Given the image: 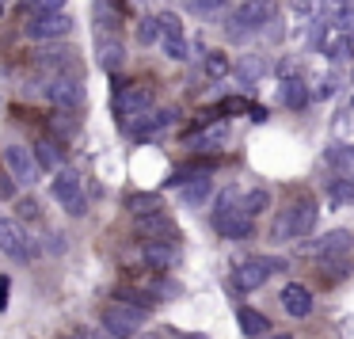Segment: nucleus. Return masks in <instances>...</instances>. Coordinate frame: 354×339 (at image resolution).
Masks as SVG:
<instances>
[{
    "instance_id": "nucleus-1",
    "label": "nucleus",
    "mask_w": 354,
    "mask_h": 339,
    "mask_svg": "<svg viewBox=\"0 0 354 339\" xmlns=\"http://www.w3.org/2000/svg\"><path fill=\"white\" fill-rule=\"evenodd\" d=\"M316 221H320V202H316V194L301 191V194H293V199L282 206V214L274 217V225H270V240H274V244L305 240L308 232L316 229Z\"/></svg>"
},
{
    "instance_id": "nucleus-2",
    "label": "nucleus",
    "mask_w": 354,
    "mask_h": 339,
    "mask_svg": "<svg viewBox=\"0 0 354 339\" xmlns=\"http://www.w3.org/2000/svg\"><path fill=\"white\" fill-rule=\"evenodd\" d=\"M305 252L313 255L320 267H331L339 275V271H351V255H354V232L351 229H331L324 232V237H316L313 244H305Z\"/></svg>"
},
{
    "instance_id": "nucleus-3",
    "label": "nucleus",
    "mask_w": 354,
    "mask_h": 339,
    "mask_svg": "<svg viewBox=\"0 0 354 339\" xmlns=\"http://www.w3.org/2000/svg\"><path fill=\"white\" fill-rule=\"evenodd\" d=\"M270 19H274V4H270V0H244L240 8L229 12L225 35H229L232 42H244V39H252V35H259Z\"/></svg>"
},
{
    "instance_id": "nucleus-4",
    "label": "nucleus",
    "mask_w": 354,
    "mask_h": 339,
    "mask_svg": "<svg viewBox=\"0 0 354 339\" xmlns=\"http://www.w3.org/2000/svg\"><path fill=\"white\" fill-rule=\"evenodd\" d=\"M153 103H156V88L149 84V80H122L118 92H115V115L130 126L133 118L149 115Z\"/></svg>"
},
{
    "instance_id": "nucleus-5",
    "label": "nucleus",
    "mask_w": 354,
    "mask_h": 339,
    "mask_svg": "<svg viewBox=\"0 0 354 339\" xmlns=\"http://www.w3.org/2000/svg\"><path fill=\"white\" fill-rule=\"evenodd\" d=\"M145 309H138V305H130V301H107L103 305V313H100V320H103V331H111L115 339H133L141 328H145Z\"/></svg>"
},
{
    "instance_id": "nucleus-6",
    "label": "nucleus",
    "mask_w": 354,
    "mask_h": 339,
    "mask_svg": "<svg viewBox=\"0 0 354 339\" xmlns=\"http://www.w3.org/2000/svg\"><path fill=\"white\" fill-rule=\"evenodd\" d=\"M50 194L69 210L73 217H84L88 214V199H84V179H80L77 168H57L54 172V183H50Z\"/></svg>"
},
{
    "instance_id": "nucleus-7",
    "label": "nucleus",
    "mask_w": 354,
    "mask_h": 339,
    "mask_svg": "<svg viewBox=\"0 0 354 339\" xmlns=\"http://www.w3.org/2000/svg\"><path fill=\"white\" fill-rule=\"evenodd\" d=\"M282 267H286V259H278V255H252V259L236 263L232 282H236L240 290H259V286L267 282V278H274Z\"/></svg>"
},
{
    "instance_id": "nucleus-8",
    "label": "nucleus",
    "mask_w": 354,
    "mask_h": 339,
    "mask_svg": "<svg viewBox=\"0 0 354 339\" xmlns=\"http://www.w3.org/2000/svg\"><path fill=\"white\" fill-rule=\"evenodd\" d=\"M4 168H8V176L16 179L19 187L39 183V176H42L39 156H35V149H27V145H4Z\"/></svg>"
},
{
    "instance_id": "nucleus-9",
    "label": "nucleus",
    "mask_w": 354,
    "mask_h": 339,
    "mask_svg": "<svg viewBox=\"0 0 354 339\" xmlns=\"http://www.w3.org/2000/svg\"><path fill=\"white\" fill-rule=\"evenodd\" d=\"M46 100L54 103L57 111H80L84 107V84H80V77H73V73H54L46 84Z\"/></svg>"
},
{
    "instance_id": "nucleus-10",
    "label": "nucleus",
    "mask_w": 354,
    "mask_h": 339,
    "mask_svg": "<svg viewBox=\"0 0 354 339\" xmlns=\"http://www.w3.org/2000/svg\"><path fill=\"white\" fill-rule=\"evenodd\" d=\"M214 229L221 240H248L255 237V214H248L244 206H225L214 214Z\"/></svg>"
},
{
    "instance_id": "nucleus-11",
    "label": "nucleus",
    "mask_w": 354,
    "mask_h": 339,
    "mask_svg": "<svg viewBox=\"0 0 354 339\" xmlns=\"http://www.w3.org/2000/svg\"><path fill=\"white\" fill-rule=\"evenodd\" d=\"M141 259H145L149 271L164 275V271L179 267L183 252H179V240H141Z\"/></svg>"
},
{
    "instance_id": "nucleus-12",
    "label": "nucleus",
    "mask_w": 354,
    "mask_h": 339,
    "mask_svg": "<svg viewBox=\"0 0 354 339\" xmlns=\"http://www.w3.org/2000/svg\"><path fill=\"white\" fill-rule=\"evenodd\" d=\"M160 46L171 62H187L191 57V46H187V35H183V24H179L176 12H160Z\"/></svg>"
},
{
    "instance_id": "nucleus-13",
    "label": "nucleus",
    "mask_w": 354,
    "mask_h": 339,
    "mask_svg": "<svg viewBox=\"0 0 354 339\" xmlns=\"http://www.w3.org/2000/svg\"><path fill=\"white\" fill-rule=\"evenodd\" d=\"M0 248L12 255V259H35L39 255V248H35V240L24 232V225L12 221V217H0Z\"/></svg>"
},
{
    "instance_id": "nucleus-14",
    "label": "nucleus",
    "mask_w": 354,
    "mask_h": 339,
    "mask_svg": "<svg viewBox=\"0 0 354 339\" xmlns=\"http://www.w3.org/2000/svg\"><path fill=\"white\" fill-rule=\"evenodd\" d=\"M69 31H73V16H65V12H39V16L27 24V39H39V42L65 39Z\"/></svg>"
},
{
    "instance_id": "nucleus-15",
    "label": "nucleus",
    "mask_w": 354,
    "mask_h": 339,
    "mask_svg": "<svg viewBox=\"0 0 354 339\" xmlns=\"http://www.w3.org/2000/svg\"><path fill=\"white\" fill-rule=\"evenodd\" d=\"M133 221H138V237L141 240H179V225L171 221L164 210L145 214V217H133Z\"/></svg>"
},
{
    "instance_id": "nucleus-16",
    "label": "nucleus",
    "mask_w": 354,
    "mask_h": 339,
    "mask_svg": "<svg viewBox=\"0 0 354 339\" xmlns=\"http://www.w3.org/2000/svg\"><path fill=\"white\" fill-rule=\"evenodd\" d=\"M171 122H176V111H171V107H164V111H149V115L133 118V122L126 126V130H130V138L149 141V138H156V134H164Z\"/></svg>"
},
{
    "instance_id": "nucleus-17",
    "label": "nucleus",
    "mask_w": 354,
    "mask_h": 339,
    "mask_svg": "<svg viewBox=\"0 0 354 339\" xmlns=\"http://www.w3.org/2000/svg\"><path fill=\"white\" fill-rule=\"evenodd\" d=\"M278 301H282V309L290 316H297V320H305V316H313V290L301 282H286L282 293H278Z\"/></svg>"
},
{
    "instance_id": "nucleus-18",
    "label": "nucleus",
    "mask_w": 354,
    "mask_h": 339,
    "mask_svg": "<svg viewBox=\"0 0 354 339\" xmlns=\"http://www.w3.org/2000/svg\"><path fill=\"white\" fill-rule=\"evenodd\" d=\"M95 46H100V65L107 73H118L126 62V46L118 42L115 31H95Z\"/></svg>"
},
{
    "instance_id": "nucleus-19",
    "label": "nucleus",
    "mask_w": 354,
    "mask_h": 339,
    "mask_svg": "<svg viewBox=\"0 0 354 339\" xmlns=\"http://www.w3.org/2000/svg\"><path fill=\"white\" fill-rule=\"evenodd\" d=\"M308 100H313V92H308L305 80L286 77L282 84H278V103H282V107H290V111H305V107H308Z\"/></svg>"
},
{
    "instance_id": "nucleus-20",
    "label": "nucleus",
    "mask_w": 354,
    "mask_h": 339,
    "mask_svg": "<svg viewBox=\"0 0 354 339\" xmlns=\"http://www.w3.org/2000/svg\"><path fill=\"white\" fill-rule=\"evenodd\" d=\"M39 65H42V69H54V73H73V77H80L77 57H73L69 46H46V50H39Z\"/></svg>"
},
{
    "instance_id": "nucleus-21",
    "label": "nucleus",
    "mask_w": 354,
    "mask_h": 339,
    "mask_svg": "<svg viewBox=\"0 0 354 339\" xmlns=\"http://www.w3.org/2000/svg\"><path fill=\"white\" fill-rule=\"evenodd\" d=\"M225 138H229L225 122H214L209 130L187 134V149H191V153H209V149H221V145H225Z\"/></svg>"
},
{
    "instance_id": "nucleus-22",
    "label": "nucleus",
    "mask_w": 354,
    "mask_h": 339,
    "mask_svg": "<svg viewBox=\"0 0 354 339\" xmlns=\"http://www.w3.org/2000/svg\"><path fill=\"white\" fill-rule=\"evenodd\" d=\"M236 324H240V331H244L248 339L270 336V320L259 313V309H252V305H240V309H236Z\"/></svg>"
},
{
    "instance_id": "nucleus-23",
    "label": "nucleus",
    "mask_w": 354,
    "mask_h": 339,
    "mask_svg": "<svg viewBox=\"0 0 354 339\" xmlns=\"http://www.w3.org/2000/svg\"><path fill=\"white\" fill-rule=\"evenodd\" d=\"M35 156H39V164H42V172H57V168H65V149L57 145L54 138H42V141H35Z\"/></svg>"
},
{
    "instance_id": "nucleus-24",
    "label": "nucleus",
    "mask_w": 354,
    "mask_h": 339,
    "mask_svg": "<svg viewBox=\"0 0 354 339\" xmlns=\"http://www.w3.org/2000/svg\"><path fill=\"white\" fill-rule=\"evenodd\" d=\"M324 161H328V168H335L339 176H354V145H328V153H324Z\"/></svg>"
},
{
    "instance_id": "nucleus-25",
    "label": "nucleus",
    "mask_w": 354,
    "mask_h": 339,
    "mask_svg": "<svg viewBox=\"0 0 354 339\" xmlns=\"http://www.w3.org/2000/svg\"><path fill=\"white\" fill-rule=\"evenodd\" d=\"M209 194H214L209 176H198V179H191V183H183V202H187V206H206Z\"/></svg>"
},
{
    "instance_id": "nucleus-26",
    "label": "nucleus",
    "mask_w": 354,
    "mask_h": 339,
    "mask_svg": "<svg viewBox=\"0 0 354 339\" xmlns=\"http://www.w3.org/2000/svg\"><path fill=\"white\" fill-rule=\"evenodd\" d=\"M126 210H130L133 217H145V214L164 210V202H160V194H156V191H145V194H130V199H126Z\"/></svg>"
},
{
    "instance_id": "nucleus-27",
    "label": "nucleus",
    "mask_w": 354,
    "mask_h": 339,
    "mask_svg": "<svg viewBox=\"0 0 354 339\" xmlns=\"http://www.w3.org/2000/svg\"><path fill=\"white\" fill-rule=\"evenodd\" d=\"M331 206H354V176H343L331 183Z\"/></svg>"
},
{
    "instance_id": "nucleus-28",
    "label": "nucleus",
    "mask_w": 354,
    "mask_h": 339,
    "mask_svg": "<svg viewBox=\"0 0 354 339\" xmlns=\"http://www.w3.org/2000/svg\"><path fill=\"white\" fill-rule=\"evenodd\" d=\"M232 0H183V8L194 12V16H217V12H225Z\"/></svg>"
},
{
    "instance_id": "nucleus-29",
    "label": "nucleus",
    "mask_w": 354,
    "mask_h": 339,
    "mask_svg": "<svg viewBox=\"0 0 354 339\" xmlns=\"http://www.w3.org/2000/svg\"><path fill=\"white\" fill-rule=\"evenodd\" d=\"M240 206H244L248 214H263V210L270 206V191H263V187H255V191H248L244 199H240Z\"/></svg>"
},
{
    "instance_id": "nucleus-30",
    "label": "nucleus",
    "mask_w": 354,
    "mask_h": 339,
    "mask_svg": "<svg viewBox=\"0 0 354 339\" xmlns=\"http://www.w3.org/2000/svg\"><path fill=\"white\" fill-rule=\"evenodd\" d=\"M50 126H54V134H62V138H73V134H77V111L50 115Z\"/></svg>"
},
{
    "instance_id": "nucleus-31",
    "label": "nucleus",
    "mask_w": 354,
    "mask_h": 339,
    "mask_svg": "<svg viewBox=\"0 0 354 339\" xmlns=\"http://www.w3.org/2000/svg\"><path fill=\"white\" fill-rule=\"evenodd\" d=\"M252 111H255V103H248V100H240V95H232V100H221V103H217L214 115H252Z\"/></svg>"
},
{
    "instance_id": "nucleus-32",
    "label": "nucleus",
    "mask_w": 354,
    "mask_h": 339,
    "mask_svg": "<svg viewBox=\"0 0 354 339\" xmlns=\"http://www.w3.org/2000/svg\"><path fill=\"white\" fill-rule=\"evenodd\" d=\"M138 39L145 42V46H149V42H160V19H156V16L141 19V24H138Z\"/></svg>"
},
{
    "instance_id": "nucleus-33",
    "label": "nucleus",
    "mask_w": 354,
    "mask_h": 339,
    "mask_svg": "<svg viewBox=\"0 0 354 339\" xmlns=\"http://www.w3.org/2000/svg\"><path fill=\"white\" fill-rule=\"evenodd\" d=\"M206 73L209 77H225V73H229V57H225L221 50H209L206 54Z\"/></svg>"
},
{
    "instance_id": "nucleus-34",
    "label": "nucleus",
    "mask_w": 354,
    "mask_h": 339,
    "mask_svg": "<svg viewBox=\"0 0 354 339\" xmlns=\"http://www.w3.org/2000/svg\"><path fill=\"white\" fill-rule=\"evenodd\" d=\"M263 69H267V65H263L259 57H244V62H240V77H252V80H259V77H263Z\"/></svg>"
},
{
    "instance_id": "nucleus-35",
    "label": "nucleus",
    "mask_w": 354,
    "mask_h": 339,
    "mask_svg": "<svg viewBox=\"0 0 354 339\" xmlns=\"http://www.w3.org/2000/svg\"><path fill=\"white\" fill-rule=\"evenodd\" d=\"M65 339H115V336H111V331H107V336H100V331H92V328H73Z\"/></svg>"
},
{
    "instance_id": "nucleus-36",
    "label": "nucleus",
    "mask_w": 354,
    "mask_h": 339,
    "mask_svg": "<svg viewBox=\"0 0 354 339\" xmlns=\"http://www.w3.org/2000/svg\"><path fill=\"white\" fill-rule=\"evenodd\" d=\"M8 293H12V278H8V275H0V313L8 309Z\"/></svg>"
},
{
    "instance_id": "nucleus-37",
    "label": "nucleus",
    "mask_w": 354,
    "mask_h": 339,
    "mask_svg": "<svg viewBox=\"0 0 354 339\" xmlns=\"http://www.w3.org/2000/svg\"><path fill=\"white\" fill-rule=\"evenodd\" d=\"M19 217H39V202L24 199V202H19Z\"/></svg>"
},
{
    "instance_id": "nucleus-38",
    "label": "nucleus",
    "mask_w": 354,
    "mask_h": 339,
    "mask_svg": "<svg viewBox=\"0 0 354 339\" xmlns=\"http://www.w3.org/2000/svg\"><path fill=\"white\" fill-rule=\"evenodd\" d=\"M39 12H65V0H39Z\"/></svg>"
},
{
    "instance_id": "nucleus-39",
    "label": "nucleus",
    "mask_w": 354,
    "mask_h": 339,
    "mask_svg": "<svg viewBox=\"0 0 354 339\" xmlns=\"http://www.w3.org/2000/svg\"><path fill=\"white\" fill-rule=\"evenodd\" d=\"M263 339H293L290 331H278V336H263Z\"/></svg>"
},
{
    "instance_id": "nucleus-40",
    "label": "nucleus",
    "mask_w": 354,
    "mask_h": 339,
    "mask_svg": "<svg viewBox=\"0 0 354 339\" xmlns=\"http://www.w3.org/2000/svg\"><path fill=\"white\" fill-rule=\"evenodd\" d=\"M179 339H206V336H179Z\"/></svg>"
},
{
    "instance_id": "nucleus-41",
    "label": "nucleus",
    "mask_w": 354,
    "mask_h": 339,
    "mask_svg": "<svg viewBox=\"0 0 354 339\" xmlns=\"http://www.w3.org/2000/svg\"><path fill=\"white\" fill-rule=\"evenodd\" d=\"M138 4H145V0H138Z\"/></svg>"
},
{
    "instance_id": "nucleus-42",
    "label": "nucleus",
    "mask_w": 354,
    "mask_h": 339,
    "mask_svg": "<svg viewBox=\"0 0 354 339\" xmlns=\"http://www.w3.org/2000/svg\"><path fill=\"white\" fill-rule=\"evenodd\" d=\"M0 194H4V191H0Z\"/></svg>"
}]
</instances>
